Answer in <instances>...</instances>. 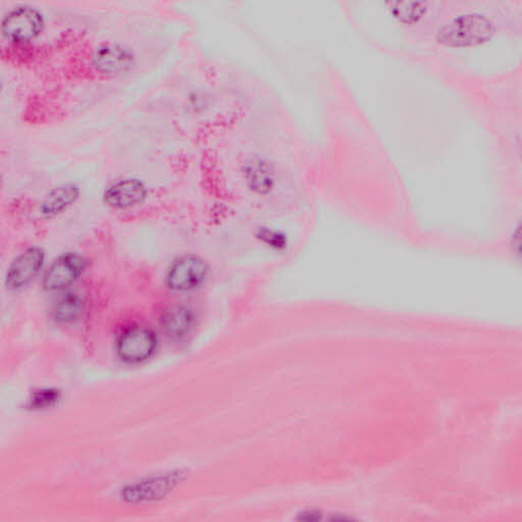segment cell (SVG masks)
<instances>
[{
    "label": "cell",
    "mask_w": 522,
    "mask_h": 522,
    "mask_svg": "<svg viewBox=\"0 0 522 522\" xmlns=\"http://www.w3.org/2000/svg\"><path fill=\"white\" fill-rule=\"evenodd\" d=\"M494 25L482 14L469 13L456 18L438 34V39L450 46L480 45L492 38Z\"/></svg>",
    "instance_id": "cell-1"
},
{
    "label": "cell",
    "mask_w": 522,
    "mask_h": 522,
    "mask_svg": "<svg viewBox=\"0 0 522 522\" xmlns=\"http://www.w3.org/2000/svg\"><path fill=\"white\" fill-rule=\"evenodd\" d=\"M41 13L32 7H17L6 14L3 21V32L7 39L27 42L34 39L42 30Z\"/></svg>",
    "instance_id": "cell-2"
},
{
    "label": "cell",
    "mask_w": 522,
    "mask_h": 522,
    "mask_svg": "<svg viewBox=\"0 0 522 522\" xmlns=\"http://www.w3.org/2000/svg\"><path fill=\"white\" fill-rule=\"evenodd\" d=\"M86 261L77 253H65L54 261L43 279V288L47 291H63L81 277Z\"/></svg>",
    "instance_id": "cell-3"
},
{
    "label": "cell",
    "mask_w": 522,
    "mask_h": 522,
    "mask_svg": "<svg viewBox=\"0 0 522 522\" xmlns=\"http://www.w3.org/2000/svg\"><path fill=\"white\" fill-rule=\"evenodd\" d=\"M157 340L147 328L136 326L122 333L118 341L119 357L129 364H138L151 358L156 349Z\"/></svg>",
    "instance_id": "cell-4"
},
{
    "label": "cell",
    "mask_w": 522,
    "mask_h": 522,
    "mask_svg": "<svg viewBox=\"0 0 522 522\" xmlns=\"http://www.w3.org/2000/svg\"><path fill=\"white\" fill-rule=\"evenodd\" d=\"M45 252L38 248H29L13 261L6 273V286L20 290L38 277L45 264Z\"/></svg>",
    "instance_id": "cell-5"
},
{
    "label": "cell",
    "mask_w": 522,
    "mask_h": 522,
    "mask_svg": "<svg viewBox=\"0 0 522 522\" xmlns=\"http://www.w3.org/2000/svg\"><path fill=\"white\" fill-rule=\"evenodd\" d=\"M206 274L205 261L198 257H185L171 266L166 282L176 291H189L201 285Z\"/></svg>",
    "instance_id": "cell-6"
},
{
    "label": "cell",
    "mask_w": 522,
    "mask_h": 522,
    "mask_svg": "<svg viewBox=\"0 0 522 522\" xmlns=\"http://www.w3.org/2000/svg\"><path fill=\"white\" fill-rule=\"evenodd\" d=\"M147 194V188L139 180L125 179L107 188L105 201L113 208L127 209L140 205Z\"/></svg>",
    "instance_id": "cell-7"
},
{
    "label": "cell",
    "mask_w": 522,
    "mask_h": 522,
    "mask_svg": "<svg viewBox=\"0 0 522 522\" xmlns=\"http://www.w3.org/2000/svg\"><path fill=\"white\" fill-rule=\"evenodd\" d=\"M93 63L96 67L108 74H117L130 67L133 57L127 49L114 45H104L99 46L93 55Z\"/></svg>",
    "instance_id": "cell-8"
},
{
    "label": "cell",
    "mask_w": 522,
    "mask_h": 522,
    "mask_svg": "<svg viewBox=\"0 0 522 522\" xmlns=\"http://www.w3.org/2000/svg\"><path fill=\"white\" fill-rule=\"evenodd\" d=\"M83 311L82 297L75 292H65L54 303L52 313L55 321L67 324L77 322Z\"/></svg>",
    "instance_id": "cell-9"
},
{
    "label": "cell",
    "mask_w": 522,
    "mask_h": 522,
    "mask_svg": "<svg viewBox=\"0 0 522 522\" xmlns=\"http://www.w3.org/2000/svg\"><path fill=\"white\" fill-rule=\"evenodd\" d=\"M79 198L78 188L74 185H63L50 192L41 206L43 215L52 217L63 212Z\"/></svg>",
    "instance_id": "cell-10"
},
{
    "label": "cell",
    "mask_w": 522,
    "mask_h": 522,
    "mask_svg": "<svg viewBox=\"0 0 522 522\" xmlns=\"http://www.w3.org/2000/svg\"><path fill=\"white\" fill-rule=\"evenodd\" d=\"M194 322L191 311L176 307L169 309L163 316V329L172 338H182L190 332Z\"/></svg>",
    "instance_id": "cell-11"
},
{
    "label": "cell",
    "mask_w": 522,
    "mask_h": 522,
    "mask_svg": "<svg viewBox=\"0 0 522 522\" xmlns=\"http://www.w3.org/2000/svg\"><path fill=\"white\" fill-rule=\"evenodd\" d=\"M390 11L393 16L406 23L417 21L425 13V4L424 3H390Z\"/></svg>",
    "instance_id": "cell-12"
},
{
    "label": "cell",
    "mask_w": 522,
    "mask_h": 522,
    "mask_svg": "<svg viewBox=\"0 0 522 522\" xmlns=\"http://www.w3.org/2000/svg\"><path fill=\"white\" fill-rule=\"evenodd\" d=\"M248 180L252 187L259 191L268 189L272 185L270 172L260 164L251 165L248 170Z\"/></svg>",
    "instance_id": "cell-13"
}]
</instances>
